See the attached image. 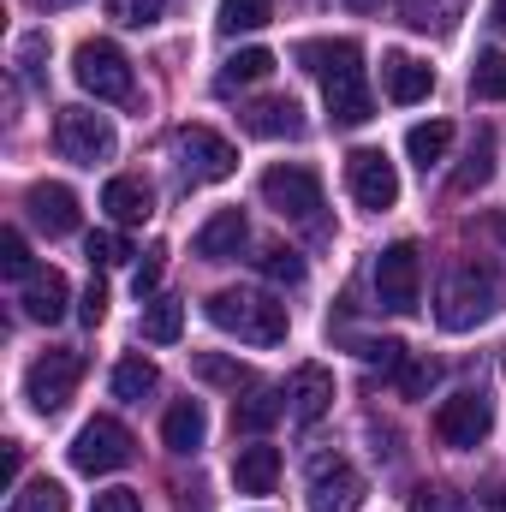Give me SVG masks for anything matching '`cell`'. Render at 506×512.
Returning a JSON list of instances; mask_svg holds the SVG:
<instances>
[{
	"instance_id": "obj_4",
	"label": "cell",
	"mask_w": 506,
	"mask_h": 512,
	"mask_svg": "<svg viewBox=\"0 0 506 512\" xmlns=\"http://www.w3.org/2000/svg\"><path fill=\"white\" fill-rule=\"evenodd\" d=\"M173 161H179V179L185 185H221V179H233L239 149L209 126H179L173 131Z\"/></svg>"
},
{
	"instance_id": "obj_21",
	"label": "cell",
	"mask_w": 506,
	"mask_h": 512,
	"mask_svg": "<svg viewBox=\"0 0 506 512\" xmlns=\"http://www.w3.org/2000/svg\"><path fill=\"white\" fill-rule=\"evenodd\" d=\"M233 483H239V495H274V483H280V447H239V459H233Z\"/></svg>"
},
{
	"instance_id": "obj_6",
	"label": "cell",
	"mask_w": 506,
	"mask_h": 512,
	"mask_svg": "<svg viewBox=\"0 0 506 512\" xmlns=\"http://www.w3.org/2000/svg\"><path fill=\"white\" fill-rule=\"evenodd\" d=\"M376 304L387 316H411L423 304V256L411 239H399L376 256Z\"/></svg>"
},
{
	"instance_id": "obj_46",
	"label": "cell",
	"mask_w": 506,
	"mask_h": 512,
	"mask_svg": "<svg viewBox=\"0 0 506 512\" xmlns=\"http://www.w3.org/2000/svg\"><path fill=\"white\" fill-rule=\"evenodd\" d=\"M489 24H495V30H506V0H495V6H489Z\"/></svg>"
},
{
	"instance_id": "obj_7",
	"label": "cell",
	"mask_w": 506,
	"mask_h": 512,
	"mask_svg": "<svg viewBox=\"0 0 506 512\" xmlns=\"http://www.w3.org/2000/svg\"><path fill=\"white\" fill-rule=\"evenodd\" d=\"M131 459H137V441H131L126 423H114V417H90L78 429V441H72V471H84V477L126 471Z\"/></svg>"
},
{
	"instance_id": "obj_33",
	"label": "cell",
	"mask_w": 506,
	"mask_h": 512,
	"mask_svg": "<svg viewBox=\"0 0 506 512\" xmlns=\"http://www.w3.org/2000/svg\"><path fill=\"white\" fill-rule=\"evenodd\" d=\"M256 268H262V280H274V286H298V280H304V256L298 251H262Z\"/></svg>"
},
{
	"instance_id": "obj_28",
	"label": "cell",
	"mask_w": 506,
	"mask_h": 512,
	"mask_svg": "<svg viewBox=\"0 0 506 512\" xmlns=\"http://www.w3.org/2000/svg\"><path fill=\"white\" fill-rule=\"evenodd\" d=\"M274 72V54L268 48H239L227 66H221V78H215V90H239V84H262Z\"/></svg>"
},
{
	"instance_id": "obj_23",
	"label": "cell",
	"mask_w": 506,
	"mask_h": 512,
	"mask_svg": "<svg viewBox=\"0 0 506 512\" xmlns=\"http://www.w3.org/2000/svg\"><path fill=\"white\" fill-rule=\"evenodd\" d=\"M203 435H209V417H203L197 399H179V405L167 411V423H161V441H167L173 453H197Z\"/></svg>"
},
{
	"instance_id": "obj_31",
	"label": "cell",
	"mask_w": 506,
	"mask_h": 512,
	"mask_svg": "<svg viewBox=\"0 0 506 512\" xmlns=\"http://www.w3.org/2000/svg\"><path fill=\"white\" fill-rule=\"evenodd\" d=\"M471 96L477 102H506V54H477V66H471Z\"/></svg>"
},
{
	"instance_id": "obj_43",
	"label": "cell",
	"mask_w": 506,
	"mask_h": 512,
	"mask_svg": "<svg viewBox=\"0 0 506 512\" xmlns=\"http://www.w3.org/2000/svg\"><path fill=\"white\" fill-rule=\"evenodd\" d=\"M90 512H143V495L137 489H108V495H96Z\"/></svg>"
},
{
	"instance_id": "obj_2",
	"label": "cell",
	"mask_w": 506,
	"mask_h": 512,
	"mask_svg": "<svg viewBox=\"0 0 506 512\" xmlns=\"http://www.w3.org/2000/svg\"><path fill=\"white\" fill-rule=\"evenodd\" d=\"M506 286L495 268H483V262H453L447 268V280H441V298H435V322L447 328V334H471V328H483L495 310H501Z\"/></svg>"
},
{
	"instance_id": "obj_24",
	"label": "cell",
	"mask_w": 506,
	"mask_h": 512,
	"mask_svg": "<svg viewBox=\"0 0 506 512\" xmlns=\"http://www.w3.org/2000/svg\"><path fill=\"white\" fill-rule=\"evenodd\" d=\"M399 12H405L411 30H435V36H447V30L465 18V0H399Z\"/></svg>"
},
{
	"instance_id": "obj_16",
	"label": "cell",
	"mask_w": 506,
	"mask_h": 512,
	"mask_svg": "<svg viewBox=\"0 0 506 512\" xmlns=\"http://www.w3.org/2000/svg\"><path fill=\"white\" fill-rule=\"evenodd\" d=\"M66 298H72V286H66V274L60 268H30L24 274V292H18V304H24V316L30 322H60L66 316Z\"/></svg>"
},
{
	"instance_id": "obj_44",
	"label": "cell",
	"mask_w": 506,
	"mask_h": 512,
	"mask_svg": "<svg viewBox=\"0 0 506 512\" xmlns=\"http://www.w3.org/2000/svg\"><path fill=\"white\" fill-rule=\"evenodd\" d=\"M78 316H84L90 328H96V322L108 316V286H102V280H90V292H84V304H78Z\"/></svg>"
},
{
	"instance_id": "obj_48",
	"label": "cell",
	"mask_w": 506,
	"mask_h": 512,
	"mask_svg": "<svg viewBox=\"0 0 506 512\" xmlns=\"http://www.w3.org/2000/svg\"><path fill=\"white\" fill-rule=\"evenodd\" d=\"M352 12H381V0H346Z\"/></svg>"
},
{
	"instance_id": "obj_11",
	"label": "cell",
	"mask_w": 506,
	"mask_h": 512,
	"mask_svg": "<svg viewBox=\"0 0 506 512\" xmlns=\"http://www.w3.org/2000/svg\"><path fill=\"white\" fill-rule=\"evenodd\" d=\"M310 512H358L364 507V477L346 453H316L310 459Z\"/></svg>"
},
{
	"instance_id": "obj_5",
	"label": "cell",
	"mask_w": 506,
	"mask_h": 512,
	"mask_svg": "<svg viewBox=\"0 0 506 512\" xmlns=\"http://www.w3.org/2000/svg\"><path fill=\"white\" fill-rule=\"evenodd\" d=\"M489 429H495V399H489L483 387H459V393H447V399L435 405V435H441L447 447H459V453L483 447Z\"/></svg>"
},
{
	"instance_id": "obj_32",
	"label": "cell",
	"mask_w": 506,
	"mask_h": 512,
	"mask_svg": "<svg viewBox=\"0 0 506 512\" xmlns=\"http://www.w3.org/2000/svg\"><path fill=\"white\" fill-rule=\"evenodd\" d=\"M6 512H66V489H60L54 477H36V483H24V489L12 495Z\"/></svg>"
},
{
	"instance_id": "obj_40",
	"label": "cell",
	"mask_w": 506,
	"mask_h": 512,
	"mask_svg": "<svg viewBox=\"0 0 506 512\" xmlns=\"http://www.w3.org/2000/svg\"><path fill=\"white\" fill-rule=\"evenodd\" d=\"M0 268H6L12 280L30 274V245H24V233H0Z\"/></svg>"
},
{
	"instance_id": "obj_49",
	"label": "cell",
	"mask_w": 506,
	"mask_h": 512,
	"mask_svg": "<svg viewBox=\"0 0 506 512\" xmlns=\"http://www.w3.org/2000/svg\"><path fill=\"white\" fill-rule=\"evenodd\" d=\"M489 507H495V512H506V483L495 489V495H489Z\"/></svg>"
},
{
	"instance_id": "obj_45",
	"label": "cell",
	"mask_w": 506,
	"mask_h": 512,
	"mask_svg": "<svg viewBox=\"0 0 506 512\" xmlns=\"http://www.w3.org/2000/svg\"><path fill=\"white\" fill-rule=\"evenodd\" d=\"M18 465H24V459H18V447H6V459H0V477H6V489L18 483Z\"/></svg>"
},
{
	"instance_id": "obj_38",
	"label": "cell",
	"mask_w": 506,
	"mask_h": 512,
	"mask_svg": "<svg viewBox=\"0 0 506 512\" xmlns=\"http://www.w3.org/2000/svg\"><path fill=\"white\" fill-rule=\"evenodd\" d=\"M84 251H90L96 268H120V262L131 256V245L120 239V233H90V245H84Z\"/></svg>"
},
{
	"instance_id": "obj_30",
	"label": "cell",
	"mask_w": 506,
	"mask_h": 512,
	"mask_svg": "<svg viewBox=\"0 0 506 512\" xmlns=\"http://www.w3.org/2000/svg\"><path fill=\"white\" fill-rule=\"evenodd\" d=\"M268 18H274L268 0H221V18H215V24H221L227 36H251V30H262Z\"/></svg>"
},
{
	"instance_id": "obj_12",
	"label": "cell",
	"mask_w": 506,
	"mask_h": 512,
	"mask_svg": "<svg viewBox=\"0 0 506 512\" xmlns=\"http://www.w3.org/2000/svg\"><path fill=\"white\" fill-rule=\"evenodd\" d=\"M262 203H268L280 221H316V209H322V179H316L310 167H298V161L268 167V173H262Z\"/></svg>"
},
{
	"instance_id": "obj_13",
	"label": "cell",
	"mask_w": 506,
	"mask_h": 512,
	"mask_svg": "<svg viewBox=\"0 0 506 512\" xmlns=\"http://www.w3.org/2000/svg\"><path fill=\"white\" fill-rule=\"evenodd\" d=\"M346 185H352V197L364 203V209H393L399 203V173H393V161L381 155V149H352L346 155Z\"/></svg>"
},
{
	"instance_id": "obj_41",
	"label": "cell",
	"mask_w": 506,
	"mask_h": 512,
	"mask_svg": "<svg viewBox=\"0 0 506 512\" xmlns=\"http://www.w3.org/2000/svg\"><path fill=\"white\" fill-rule=\"evenodd\" d=\"M358 358H364L370 370H399V364H405V346H399V340H364Z\"/></svg>"
},
{
	"instance_id": "obj_39",
	"label": "cell",
	"mask_w": 506,
	"mask_h": 512,
	"mask_svg": "<svg viewBox=\"0 0 506 512\" xmlns=\"http://www.w3.org/2000/svg\"><path fill=\"white\" fill-rule=\"evenodd\" d=\"M197 376H203V382H221V387H239V382H245V364H233V358H215V352H203V358H197Z\"/></svg>"
},
{
	"instance_id": "obj_20",
	"label": "cell",
	"mask_w": 506,
	"mask_h": 512,
	"mask_svg": "<svg viewBox=\"0 0 506 512\" xmlns=\"http://www.w3.org/2000/svg\"><path fill=\"white\" fill-rule=\"evenodd\" d=\"M286 411H292L286 393H274V387H251L245 399H233V429H239V435H268Z\"/></svg>"
},
{
	"instance_id": "obj_34",
	"label": "cell",
	"mask_w": 506,
	"mask_h": 512,
	"mask_svg": "<svg viewBox=\"0 0 506 512\" xmlns=\"http://www.w3.org/2000/svg\"><path fill=\"white\" fill-rule=\"evenodd\" d=\"M411 512H471V501L459 489H447V483H423L411 495Z\"/></svg>"
},
{
	"instance_id": "obj_36",
	"label": "cell",
	"mask_w": 506,
	"mask_h": 512,
	"mask_svg": "<svg viewBox=\"0 0 506 512\" xmlns=\"http://www.w3.org/2000/svg\"><path fill=\"white\" fill-rule=\"evenodd\" d=\"M393 376H399V393H405V399H423V393L435 387V376H441V370H435V364H423V358H405Z\"/></svg>"
},
{
	"instance_id": "obj_3",
	"label": "cell",
	"mask_w": 506,
	"mask_h": 512,
	"mask_svg": "<svg viewBox=\"0 0 506 512\" xmlns=\"http://www.w3.org/2000/svg\"><path fill=\"white\" fill-rule=\"evenodd\" d=\"M209 322H215L221 334L251 340V346H280L286 328H292V316H286L280 298H268V292H245V286L215 292V298H209Z\"/></svg>"
},
{
	"instance_id": "obj_27",
	"label": "cell",
	"mask_w": 506,
	"mask_h": 512,
	"mask_svg": "<svg viewBox=\"0 0 506 512\" xmlns=\"http://www.w3.org/2000/svg\"><path fill=\"white\" fill-rule=\"evenodd\" d=\"M179 334H185V304H179V298H149V310H143V340L173 346Z\"/></svg>"
},
{
	"instance_id": "obj_26",
	"label": "cell",
	"mask_w": 506,
	"mask_h": 512,
	"mask_svg": "<svg viewBox=\"0 0 506 512\" xmlns=\"http://www.w3.org/2000/svg\"><path fill=\"white\" fill-rule=\"evenodd\" d=\"M155 387H161V370H155L149 358H120V370H114V399H126V405H143Z\"/></svg>"
},
{
	"instance_id": "obj_29",
	"label": "cell",
	"mask_w": 506,
	"mask_h": 512,
	"mask_svg": "<svg viewBox=\"0 0 506 512\" xmlns=\"http://www.w3.org/2000/svg\"><path fill=\"white\" fill-rule=\"evenodd\" d=\"M489 173H495V131H477V143H471V155H465V167L453 173V191L465 197V191H477V185H489Z\"/></svg>"
},
{
	"instance_id": "obj_42",
	"label": "cell",
	"mask_w": 506,
	"mask_h": 512,
	"mask_svg": "<svg viewBox=\"0 0 506 512\" xmlns=\"http://www.w3.org/2000/svg\"><path fill=\"white\" fill-rule=\"evenodd\" d=\"M161 268H167V251L155 245V251L143 256V268H137V280H131V286H137V298H149V292L161 286Z\"/></svg>"
},
{
	"instance_id": "obj_22",
	"label": "cell",
	"mask_w": 506,
	"mask_h": 512,
	"mask_svg": "<svg viewBox=\"0 0 506 512\" xmlns=\"http://www.w3.org/2000/svg\"><path fill=\"white\" fill-rule=\"evenodd\" d=\"M102 209H108L120 227H143V221H149V209H155V197H149V185H143V179H126V173H120V179H108V185H102Z\"/></svg>"
},
{
	"instance_id": "obj_8",
	"label": "cell",
	"mask_w": 506,
	"mask_h": 512,
	"mask_svg": "<svg viewBox=\"0 0 506 512\" xmlns=\"http://www.w3.org/2000/svg\"><path fill=\"white\" fill-rule=\"evenodd\" d=\"M78 382H84V352L60 346V352H42V358L24 370V399H30L42 417H54V411H66V399L78 393Z\"/></svg>"
},
{
	"instance_id": "obj_14",
	"label": "cell",
	"mask_w": 506,
	"mask_h": 512,
	"mask_svg": "<svg viewBox=\"0 0 506 512\" xmlns=\"http://www.w3.org/2000/svg\"><path fill=\"white\" fill-rule=\"evenodd\" d=\"M24 209H30V221L48 233V239H66V233H78V197L66 191V185H30L24 191Z\"/></svg>"
},
{
	"instance_id": "obj_10",
	"label": "cell",
	"mask_w": 506,
	"mask_h": 512,
	"mask_svg": "<svg viewBox=\"0 0 506 512\" xmlns=\"http://www.w3.org/2000/svg\"><path fill=\"white\" fill-rule=\"evenodd\" d=\"M72 72H78V84L96 96V102H131V60L114 48V42H78V54H72Z\"/></svg>"
},
{
	"instance_id": "obj_19",
	"label": "cell",
	"mask_w": 506,
	"mask_h": 512,
	"mask_svg": "<svg viewBox=\"0 0 506 512\" xmlns=\"http://www.w3.org/2000/svg\"><path fill=\"white\" fill-rule=\"evenodd\" d=\"M239 120H245L251 137H298V131H304V114H298L292 96H262V102H251Z\"/></svg>"
},
{
	"instance_id": "obj_35",
	"label": "cell",
	"mask_w": 506,
	"mask_h": 512,
	"mask_svg": "<svg viewBox=\"0 0 506 512\" xmlns=\"http://www.w3.org/2000/svg\"><path fill=\"white\" fill-rule=\"evenodd\" d=\"M102 6H108V18H114V24L143 30V24H155V18H161V6H167V0H102Z\"/></svg>"
},
{
	"instance_id": "obj_47",
	"label": "cell",
	"mask_w": 506,
	"mask_h": 512,
	"mask_svg": "<svg viewBox=\"0 0 506 512\" xmlns=\"http://www.w3.org/2000/svg\"><path fill=\"white\" fill-rule=\"evenodd\" d=\"M30 6H42V12H66V6H78V0H30Z\"/></svg>"
},
{
	"instance_id": "obj_1",
	"label": "cell",
	"mask_w": 506,
	"mask_h": 512,
	"mask_svg": "<svg viewBox=\"0 0 506 512\" xmlns=\"http://www.w3.org/2000/svg\"><path fill=\"white\" fill-rule=\"evenodd\" d=\"M298 60L322 78V96H328V120H334V126L352 131L376 114L370 84H364V54H358V42H304Z\"/></svg>"
},
{
	"instance_id": "obj_17",
	"label": "cell",
	"mask_w": 506,
	"mask_h": 512,
	"mask_svg": "<svg viewBox=\"0 0 506 512\" xmlns=\"http://www.w3.org/2000/svg\"><path fill=\"white\" fill-rule=\"evenodd\" d=\"M286 405H292L298 423L328 417V405H334V370H322V364H298L292 382H286Z\"/></svg>"
},
{
	"instance_id": "obj_9",
	"label": "cell",
	"mask_w": 506,
	"mask_h": 512,
	"mask_svg": "<svg viewBox=\"0 0 506 512\" xmlns=\"http://www.w3.org/2000/svg\"><path fill=\"white\" fill-rule=\"evenodd\" d=\"M54 143H60V155L66 161H78V167H96V161H108L114 155V120L108 114H96V108H60L54 114Z\"/></svg>"
},
{
	"instance_id": "obj_18",
	"label": "cell",
	"mask_w": 506,
	"mask_h": 512,
	"mask_svg": "<svg viewBox=\"0 0 506 512\" xmlns=\"http://www.w3.org/2000/svg\"><path fill=\"white\" fill-rule=\"evenodd\" d=\"M245 239H251L245 215H239V209H221V215L203 221V233H197V256H203V262H227V256L245 251Z\"/></svg>"
},
{
	"instance_id": "obj_37",
	"label": "cell",
	"mask_w": 506,
	"mask_h": 512,
	"mask_svg": "<svg viewBox=\"0 0 506 512\" xmlns=\"http://www.w3.org/2000/svg\"><path fill=\"white\" fill-rule=\"evenodd\" d=\"M42 60H48V30H30V36L18 42V72H24L30 84H42Z\"/></svg>"
},
{
	"instance_id": "obj_25",
	"label": "cell",
	"mask_w": 506,
	"mask_h": 512,
	"mask_svg": "<svg viewBox=\"0 0 506 512\" xmlns=\"http://www.w3.org/2000/svg\"><path fill=\"white\" fill-rule=\"evenodd\" d=\"M447 143H453V126L447 120H429V126H411L405 131V155L429 173L435 161H447Z\"/></svg>"
},
{
	"instance_id": "obj_15",
	"label": "cell",
	"mask_w": 506,
	"mask_h": 512,
	"mask_svg": "<svg viewBox=\"0 0 506 512\" xmlns=\"http://www.w3.org/2000/svg\"><path fill=\"white\" fill-rule=\"evenodd\" d=\"M381 90H387L393 108L429 102V90H435V66H423V60H411V54H387V60H381Z\"/></svg>"
}]
</instances>
